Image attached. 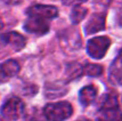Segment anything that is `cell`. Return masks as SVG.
I'll use <instances>...</instances> for the list:
<instances>
[{
	"label": "cell",
	"mask_w": 122,
	"mask_h": 121,
	"mask_svg": "<svg viewBox=\"0 0 122 121\" xmlns=\"http://www.w3.org/2000/svg\"><path fill=\"white\" fill-rule=\"evenodd\" d=\"M97 121H122V111L117 104V97L107 95L104 98Z\"/></svg>",
	"instance_id": "cell-1"
},
{
	"label": "cell",
	"mask_w": 122,
	"mask_h": 121,
	"mask_svg": "<svg viewBox=\"0 0 122 121\" xmlns=\"http://www.w3.org/2000/svg\"><path fill=\"white\" fill-rule=\"evenodd\" d=\"M73 109L67 102H59L54 104H48L45 107L43 114L46 119L50 121H63L71 116Z\"/></svg>",
	"instance_id": "cell-2"
},
{
	"label": "cell",
	"mask_w": 122,
	"mask_h": 121,
	"mask_svg": "<svg viewBox=\"0 0 122 121\" xmlns=\"http://www.w3.org/2000/svg\"><path fill=\"white\" fill-rule=\"evenodd\" d=\"M110 45H111V40L107 37H96L88 41L87 50L92 58L99 59V58L104 57Z\"/></svg>",
	"instance_id": "cell-3"
},
{
	"label": "cell",
	"mask_w": 122,
	"mask_h": 121,
	"mask_svg": "<svg viewBox=\"0 0 122 121\" xmlns=\"http://www.w3.org/2000/svg\"><path fill=\"white\" fill-rule=\"evenodd\" d=\"M24 112V104L21 100L11 97L6 100V103L1 107V114L8 120H17L20 119Z\"/></svg>",
	"instance_id": "cell-4"
},
{
	"label": "cell",
	"mask_w": 122,
	"mask_h": 121,
	"mask_svg": "<svg viewBox=\"0 0 122 121\" xmlns=\"http://www.w3.org/2000/svg\"><path fill=\"white\" fill-rule=\"evenodd\" d=\"M24 29L30 33L42 36L45 33H47L49 30V20L38 17V16H29L24 25Z\"/></svg>",
	"instance_id": "cell-5"
},
{
	"label": "cell",
	"mask_w": 122,
	"mask_h": 121,
	"mask_svg": "<svg viewBox=\"0 0 122 121\" xmlns=\"http://www.w3.org/2000/svg\"><path fill=\"white\" fill-rule=\"evenodd\" d=\"M57 8L54 6H46V5H37L33 6L27 9V15L29 16H38L42 17L46 20H51L57 16Z\"/></svg>",
	"instance_id": "cell-6"
},
{
	"label": "cell",
	"mask_w": 122,
	"mask_h": 121,
	"mask_svg": "<svg viewBox=\"0 0 122 121\" xmlns=\"http://www.w3.org/2000/svg\"><path fill=\"white\" fill-rule=\"evenodd\" d=\"M20 65L14 59H9L5 63L0 64V82H6L18 73Z\"/></svg>",
	"instance_id": "cell-7"
},
{
	"label": "cell",
	"mask_w": 122,
	"mask_h": 121,
	"mask_svg": "<svg viewBox=\"0 0 122 121\" xmlns=\"http://www.w3.org/2000/svg\"><path fill=\"white\" fill-rule=\"evenodd\" d=\"M105 27V15L104 14H94L89 22L87 23L85 31L87 34H92L96 32L104 30Z\"/></svg>",
	"instance_id": "cell-8"
},
{
	"label": "cell",
	"mask_w": 122,
	"mask_h": 121,
	"mask_svg": "<svg viewBox=\"0 0 122 121\" xmlns=\"http://www.w3.org/2000/svg\"><path fill=\"white\" fill-rule=\"evenodd\" d=\"M2 42H5L6 45H9L10 47L15 49H22L25 45V39L23 36L16 33V32H9L1 38Z\"/></svg>",
	"instance_id": "cell-9"
},
{
	"label": "cell",
	"mask_w": 122,
	"mask_h": 121,
	"mask_svg": "<svg viewBox=\"0 0 122 121\" xmlns=\"http://www.w3.org/2000/svg\"><path fill=\"white\" fill-rule=\"evenodd\" d=\"M96 95H97V90L94 86H87L85 88H82L80 91V102L82 105H89L91 104L96 98Z\"/></svg>",
	"instance_id": "cell-10"
},
{
	"label": "cell",
	"mask_w": 122,
	"mask_h": 121,
	"mask_svg": "<svg viewBox=\"0 0 122 121\" xmlns=\"http://www.w3.org/2000/svg\"><path fill=\"white\" fill-rule=\"evenodd\" d=\"M86 15H87V9H86L85 7H82V6H75L74 8H73L71 18H72V22L74 24H76V23L82 21Z\"/></svg>",
	"instance_id": "cell-11"
},
{
	"label": "cell",
	"mask_w": 122,
	"mask_h": 121,
	"mask_svg": "<svg viewBox=\"0 0 122 121\" xmlns=\"http://www.w3.org/2000/svg\"><path fill=\"white\" fill-rule=\"evenodd\" d=\"M85 72L87 74H89V75L97 77V75L102 74V72H103V68H102L101 65H97V64H88V65H86Z\"/></svg>",
	"instance_id": "cell-12"
},
{
	"label": "cell",
	"mask_w": 122,
	"mask_h": 121,
	"mask_svg": "<svg viewBox=\"0 0 122 121\" xmlns=\"http://www.w3.org/2000/svg\"><path fill=\"white\" fill-rule=\"evenodd\" d=\"M26 121H46V116H45V114L41 116L38 111H34L27 116Z\"/></svg>",
	"instance_id": "cell-13"
},
{
	"label": "cell",
	"mask_w": 122,
	"mask_h": 121,
	"mask_svg": "<svg viewBox=\"0 0 122 121\" xmlns=\"http://www.w3.org/2000/svg\"><path fill=\"white\" fill-rule=\"evenodd\" d=\"M78 121H90V120H87V119H79Z\"/></svg>",
	"instance_id": "cell-14"
},
{
	"label": "cell",
	"mask_w": 122,
	"mask_h": 121,
	"mask_svg": "<svg viewBox=\"0 0 122 121\" xmlns=\"http://www.w3.org/2000/svg\"><path fill=\"white\" fill-rule=\"evenodd\" d=\"M120 59H121V62H122V52H121V54H120Z\"/></svg>",
	"instance_id": "cell-15"
}]
</instances>
